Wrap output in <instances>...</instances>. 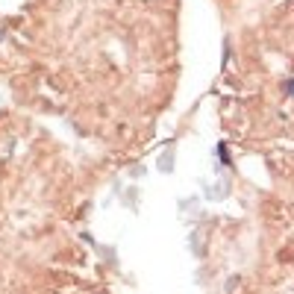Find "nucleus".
<instances>
[{
	"mask_svg": "<svg viewBox=\"0 0 294 294\" xmlns=\"http://www.w3.org/2000/svg\"><path fill=\"white\" fill-rule=\"evenodd\" d=\"M286 89H289V95L294 98V80H289V83H286Z\"/></svg>",
	"mask_w": 294,
	"mask_h": 294,
	"instance_id": "obj_1",
	"label": "nucleus"
}]
</instances>
